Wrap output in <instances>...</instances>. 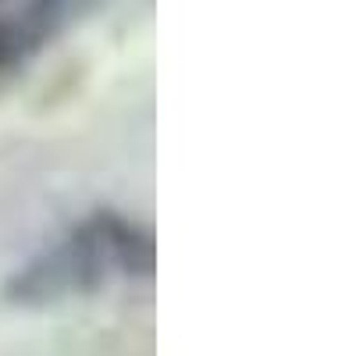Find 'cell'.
<instances>
[{
  "label": "cell",
  "instance_id": "6da1fadb",
  "mask_svg": "<svg viewBox=\"0 0 356 356\" xmlns=\"http://www.w3.org/2000/svg\"><path fill=\"white\" fill-rule=\"evenodd\" d=\"M157 271V239L150 225L122 211H93L54 239L8 282L11 303L43 307L97 296L114 285L150 282Z\"/></svg>",
  "mask_w": 356,
  "mask_h": 356
},
{
  "label": "cell",
  "instance_id": "7a4b0ae2",
  "mask_svg": "<svg viewBox=\"0 0 356 356\" xmlns=\"http://www.w3.org/2000/svg\"><path fill=\"white\" fill-rule=\"evenodd\" d=\"M93 8V0H0V82L22 72Z\"/></svg>",
  "mask_w": 356,
  "mask_h": 356
}]
</instances>
